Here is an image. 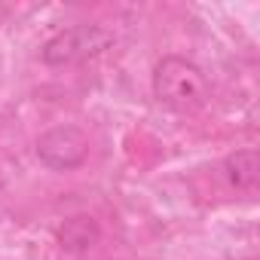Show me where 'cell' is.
<instances>
[{"mask_svg":"<svg viewBox=\"0 0 260 260\" xmlns=\"http://www.w3.org/2000/svg\"><path fill=\"white\" fill-rule=\"evenodd\" d=\"M208 80L199 64L181 55H166L153 68V98L175 113H196L208 104Z\"/></svg>","mask_w":260,"mask_h":260,"instance_id":"obj_1","label":"cell"},{"mask_svg":"<svg viewBox=\"0 0 260 260\" xmlns=\"http://www.w3.org/2000/svg\"><path fill=\"white\" fill-rule=\"evenodd\" d=\"M113 43V34L101 25H74L49 37L40 49V61L49 68H74L101 55Z\"/></svg>","mask_w":260,"mask_h":260,"instance_id":"obj_2","label":"cell"},{"mask_svg":"<svg viewBox=\"0 0 260 260\" xmlns=\"http://www.w3.org/2000/svg\"><path fill=\"white\" fill-rule=\"evenodd\" d=\"M37 156L52 172H74L89 159V138L77 125H55L37 138Z\"/></svg>","mask_w":260,"mask_h":260,"instance_id":"obj_3","label":"cell"},{"mask_svg":"<svg viewBox=\"0 0 260 260\" xmlns=\"http://www.w3.org/2000/svg\"><path fill=\"white\" fill-rule=\"evenodd\" d=\"M101 239V226L92 214H74L58 226V245L68 254H86Z\"/></svg>","mask_w":260,"mask_h":260,"instance_id":"obj_4","label":"cell"},{"mask_svg":"<svg viewBox=\"0 0 260 260\" xmlns=\"http://www.w3.org/2000/svg\"><path fill=\"white\" fill-rule=\"evenodd\" d=\"M223 175L236 190H254L260 181V153L257 150H236L223 162Z\"/></svg>","mask_w":260,"mask_h":260,"instance_id":"obj_5","label":"cell"},{"mask_svg":"<svg viewBox=\"0 0 260 260\" xmlns=\"http://www.w3.org/2000/svg\"><path fill=\"white\" fill-rule=\"evenodd\" d=\"M0 193H4V187H0Z\"/></svg>","mask_w":260,"mask_h":260,"instance_id":"obj_6","label":"cell"}]
</instances>
